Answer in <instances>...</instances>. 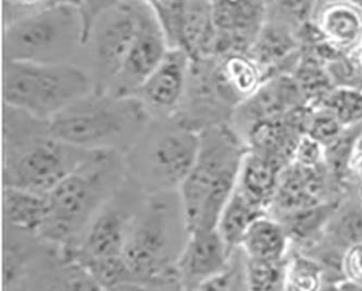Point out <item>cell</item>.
Returning <instances> with one entry per match:
<instances>
[{"label": "cell", "instance_id": "8992f818", "mask_svg": "<svg viewBox=\"0 0 362 291\" xmlns=\"http://www.w3.org/2000/svg\"><path fill=\"white\" fill-rule=\"evenodd\" d=\"M86 45L84 20L76 1H60L6 23L5 60L71 62Z\"/></svg>", "mask_w": 362, "mask_h": 291}, {"label": "cell", "instance_id": "83f0119b", "mask_svg": "<svg viewBox=\"0 0 362 291\" xmlns=\"http://www.w3.org/2000/svg\"><path fill=\"white\" fill-rule=\"evenodd\" d=\"M287 258L283 261H260L247 258L248 288L250 290L285 289Z\"/></svg>", "mask_w": 362, "mask_h": 291}, {"label": "cell", "instance_id": "5bb4252c", "mask_svg": "<svg viewBox=\"0 0 362 291\" xmlns=\"http://www.w3.org/2000/svg\"><path fill=\"white\" fill-rule=\"evenodd\" d=\"M191 57L181 48H170L155 72L133 94L151 118H172L177 114L187 86Z\"/></svg>", "mask_w": 362, "mask_h": 291}, {"label": "cell", "instance_id": "30bf717a", "mask_svg": "<svg viewBox=\"0 0 362 291\" xmlns=\"http://www.w3.org/2000/svg\"><path fill=\"white\" fill-rule=\"evenodd\" d=\"M240 103L220 72L218 58H191L185 94L172 118L199 133L230 122Z\"/></svg>", "mask_w": 362, "mask_h": 291}, {"label": "cell", "instance_id": "8fae6325", "mask_svg": "<svg viewBox=\"0 0 362 291\" xmlns=\"http://www.w3.org/2000/svg\"><path fill=\"white\" fill-rule=\"evenodd\" d=\"M143 4L144 0H127L95 22L88 44L96 92H107L120 72L136 35Z\"/></svg>", "mask_w": 362, "mask_h": 291}, {"label": "cell", "instance_id": "ba28073f", "mask_svg": "<svg viewBox=\"0 0 362 291\" xmlns=\"http://www.w3.org/2000/svg\"><path fill=\"white\" fill-rule=\"evenodd\" d=\"M199 140L195 163L179 189L189 232L210 190L224 176L240 171L248 149L228 123L202 130Z\"/></svg>", "mask_w": 362, "mask_h": 291}, {"label": "cell", "instance_id": "1f68e13d", "mask_svg": "<svg viewBox=\"0 0 362 291\" xmlns=\"http://www.w3.org/2000/svg\"><path fill=\"white\" fill-rule=\"evenodd\" d=\"M125 1L127 0H78V6H80L83 20H84L86 45L90 40V32H92L95 22L101 16H104L105 13L115 9V7H118Z\"/></svg>", "mask_w": 362, "mask_h": 291}, {"label": "cell", "instance_id": "d6a6232c", "mask_svg": "<svg viewBox=\"0 0 362 291\" xmlns=\"http://www.w3.org/2000/svg\"><path fill=\"white\" fill-rule=\"evenodd\" d=\"M60 1L78 3V0H4L6 23Z\"/></svg>", "mask_w": 362, "mask_h": 291}, {"label": "cell", "instance_id": "cb8c5ba5", "mask_svg": "<svg viewBox=\"0 0 362 291\" xmlns=\"http://www.w3.org/2000/svg\"><path fill=\"white\" fill-rule=\"evenodd\" d=\"M339 201H325L317 205L279 214L278 218L288 234L291 241H308L325 234L332 214Z\"/></svg>", "mask_w": 362, "mask_h": 291}, {"label": "cell", "instance_id": "d6986e66", "mask_svg": "<svg viewBox=\"0 0 362 291\" xmlns=\"http://www.w3.org/2000/svg\"><path fill=\"white\" fill-rule=\"evenodd\" d=\"M4 211L6 226L40 236L47 218V194L5 186Z\"/></svg>", "mask_w": 362, "mask_h": 291}, {"label": "cell", "instance_id": "3957f363", "mask_svg": "<svg viewBox=\"0 0 362 291\" xmlns=\"http://www.w3.org/2000/svg\"><path fill=\"white\" fill-rule=\"evenodd\" d=\"M127 177L124 155L93 151L47 194V218L40 237L62 246H76Z\"/></svg>", "mask_w": 362, "mask_h": 291}, {"label": "cell", "instance_id": "484cf974", "mask_svg": "<svg viewBox=\"0 0 362 291\" xmlns=\"http://www.w3.org/2000/svg\"><path fill=\"white\" fill-rule=\"evenodd\" d=\"M325 268L317 258L297 254L287 258L284 290L313 291L322 288Z\"/></svg>", "mask_w": 362, "mask_h": 291}, {"label": "cell", "instance_id": "ac0fdd59", "mask_svg": "<svg viewBox=\"0 0 362 291\" xmlns=\"http://www.w3.org/2000/svg\"><path fill=\"white\" fill-rule=\"evenodd\" d=\"M291 244V238L280 220L266 214L255 220L240 246L252 260L283 261L288 256Z\"/></svg>", "mask_w": 362, "mask_h": 291}, {"label": "cell", "instance_id": "277c9868", "mask_svg": "<svg viewBox=\"0 0 362 291\" xmlns=\"http://www.w3.org/2000/svg\"><path fill=\"white\" fill-rule=\"evenodd\" d=\"M151 120V115L137 97L93 91L48 122L52 135L69 144L124 155Z\"/></svg>", "mask_w": 362, "mask_h": 291}, {"label": "cell", "instance_id": "44dd1931", "mask_svg": "<svg viewBox=\"0 0 362 291\" xmlns=\"http://www.w3.org/2000/svg\"><path fill=\"white\" fill-rule=\"evenodd\" d=\"M268 211L248 199L235 187L233 193L224 206L216 229L230 250L240 246L245 234L255 220L266 215Z\"/></svg>", "mask_w": 362, "mask_h": 291}, {"label": "cell", "instance_id": "7c38bea8", "mask_svg": "<svg viewBox=\"0 0 362 291\" xmlns=\"http://www.w3.org/2000/svg\"><path fill=\"white\" fill-rule=\"evenodd\" d=\"M169 50L167 38L155 10L144 0L136 35L120 72L107 92L118 96H133L161 64Z\"/></svg>", "mask_w": 362, "mask_h": 291}, {"label": "cell", "instance_id": "836d02e7", "mask_svg": "<svg viewBox=\"0 0 362 291\" xmlns=\"http://www.w3.org/2000/svg\"><path fill=\"white\" fill-rule=\"evenodd\" d=\"M349 171L355 173L362 180V133L358 135L357 140L353 147L351 161H349Z\"/></svg>", "mask_w": 362, "mask_h": 291}, {"label": "cell", "instance_id": "4fadbf2b", "mask_svg": "<svg viewBox=\"0 0 362 291\" xmlns=\"http://www.w3.org/2000/svg\"><path fill=\"white\" fill-rule=\"evenodd\" d=\"M268 0H212L216 57L250 52L268 19Z\"/></svg>", "mask_w": 362, "mask_h": 291}, {"label": "cell", "instance_id": "7402d4cb", "mask_svg": "<svg viewBox=\"0 0 362 291\" xmlns=\"http://www.w3.org/2000/svg\"><path fill=\"white\" fill-rule=\"evenodd\" d=\"M216 58L222 76L240 102L254 94L266 80L262 67L248 52Z\"/></svg>", "mask_w": 362, "mask_h": 291}, {"label": "cell", "instance_id": "2e32d148", "mask_svg": "<svg viewBox=\"0 0 362 291\" xmlns=\"http://www.w3.org/2000/svg\"><path fill=\"white\" fill-rule=\"evenodd\" d=\"M315 25L329 45L355 52L362 43V6L355 0H329L317 16Z\"/></svg>", "mask_w": 362, "mask_h": 291}, {"label": "cell", "instance_id": "5b68a950", "mask_svg": "<svg viewBox=\"0 0 362 291\" xmlns=\"http://www.w3.org/2000/svg\"><path fill=\"white\" fill-rule=\"evenodd\" d=\"M199 133L175 118H151L124 154L127 175L147 194L179 190L191 171Z\"/></svg>", "mask_w": 362, "mask_h": 291}, {"label": "cell", "instance_id": "9c48e42d", "mask_svg": "<svg viewBox=\"0 0 362 291\" xmlns=\"http://www.w3.org/2000/svg\"><path fill=\"white\" fill-rule=\"evenodd\" d=\"M146 195V192L127 175L120 189L97 214L80 241L76 246H62L64 251L81 264L123 256L129 225Z\"/></svg>", "mask_w": 362, "mask_h": 291}, {"label": "cell", "instance_id": "9a60e30c", "mask_svg": "<svg viewBox=\"0 0 362 291\" xmlns=\"http://www.w3.org/2000/svg\"><path fill=\"white\" fill-rule=\"evenodd\" d=\"M232 251L216 228L192 232L177 261L181 290H200L223 270Z\"/></svg>", "mask_w": 362, "mask_h": 291}, {"label": "cell", "instance_id": "e0dca14e", "mask_svg": "<svg viewBox=\"0 0 362 291\" xmlns=\"http://www.w3.org/2000/svg\"><path fill=\"white\" fill-rule=\"evenodd\" d=\"M284 167L280 161L247 149L240 163L236 188L248 199L269 211Z\"/></svg>", "mask_w": 362, "mask_h": 291}, {"label": "cell", "instance_id": "ffe728a7", "mask_svg": "<svg viewBox=\"0 0 362 291\" xmlns=\"http://www.w3.org/2000/svg\"><path fill=\"white\" fill-rule=\"evenodd\" d=\"M296 50V36L288 24L267 19L248 54L266 72L267 69L284 62Z\"/></svg>", "mask_w": 362, "mask_h": 291}, {"label": "cell", "instance_id": "d4e9b609", "mask_svg": "<svg viewBox=\"0 0 362 291\" xmlns=\"http://www.w3.org/2000/svg\"><path fill=\"white\" fill-rule=\"evenodd\" d=\"M320 106L334 115L345 128L362 123V90L355 86L332 89L321 101Z\"/></svg>", "mask_w": 362, "mask_h": 291}, {"label": "cell", "instance_id": "4dcf8cb0", "mask_svg": "<svg viewBox=\"0 0 362 291\" xmlns=\"http://www.w3.org/2000/svg\"><path fill=\"white\" fill-rule=\"evenodd\" d=\"M344 282L349 288L362 289V242L346 249L341 258Z\"/></svg>", "mask_w": 362, "mask_h": 291}, {"label": "cell", "instance_id": "6da1fadb", "mask_svg": "<svg viewBox=\"0 0 362 291\" xmlns=\"http://www.w3.org/2000/svg\"><path fill=\"white\" fill-rule=\"evenodd\" d=\"M189 234L179 190L147 194L131 222L123 250L139 290H181L177 261Z\"/></svg>", "mask_w": 362, "mask_h": 291}, {"label": "cell", "instance_id": "4316f807", "mask_svg": "<svg viewBox=\"0 0 362 291\" xmlns=\"http://www.w3.org/2000/svg\"><path fill=\"white\" fill-rule=\"evenodd\" d=\"M247 256L240 246L230 252L223 270L212 277L200 290H248Z\"/></svg>", "mask_w": 362, "mask_h": 291}, {"label": "cell", "instance_id": "f546056e", "mask_svg": "<svg viewBox=\"0 0 362 291\" xmlns=\"http://www.w3.org/2000/svg\"><path fill=\"white\" fill-rule=\"evenodd\" d=\"M303 167H317L325 164V147L307 133L300 135L295 147L293 161Z\"/></svg>", "mask_w": 362, "mask_h": 291}, {"label": "cell", "instance_id": "52a82bcc", "mask_svg": "<svg viewBox=\"0 0 362 291\" xmlns=\"http://www.w3.org/2000/svg\"><path fill=\"white\" fill-rule=\"evenodd\" d=\"M94 91L90 72L72 62L5 60V104L49 120L69 105Z\"/></svg>", "mask_w": 362, "mask_h": 291}, {"label": "cell", "instance_id": "f1b7e54d", "mask_svg": "<svg viewBox=\"0 0 362 291\" xmlns=\"http://www.w3.org/2000/svg\"><path fill=\"white\" fill-rule=\"evenodd\" d=\"M345 129L334 115L320 106L311 113L306 133L327 149L343 135Z\"/></svg>", "mask_w": 362, "mask_h": 291}, {"label": "cell", "instance_id": "7a4b0ae2", "mask_svg": "<svg viewBox=\"0 0 362 291\" xmlns=\"http://www.w3.org/2000/svg\"><path fill=\"white\" fill-rule=\"evenodd\" d=\"M93 151L69 144L52 135L48 120L5 104L4 183L48 194Z\"/></svg>", "mask_w": 362, "mask_h": 291}, {"label": "cell", "instance_id": "603a6c76", "mask_svg": "<svg viewBox=\"0 0 362 291\" xmlns=\"http://www.w3.org/2000/svg\"><path fill=\"white\" fill-rule=\"evenodd\" d=\"M325 237L333 248L344 252L353 244L362 242V201L339 202L325 230Z\"/></svg>", "mask_w": 362, "mask_h": 291}]
</instances>
